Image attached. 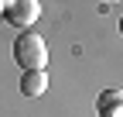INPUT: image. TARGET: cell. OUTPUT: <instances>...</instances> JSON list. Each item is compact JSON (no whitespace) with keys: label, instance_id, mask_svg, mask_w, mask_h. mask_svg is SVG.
Listing matches in <instances>:
<instances>
[{"label":"cell","instance_id":"cell-4","mask_svg":"<svg viewBox=\"0 0 123 117\" xmlns=\"http://www.w3.org/2000/svg\"><path fill=\"white\" fill-rule=\"evenodd\" d=\"M120 90H106L99 96V117H123V103H120Z\"/></svg>","mask_w":123,"mask_h":117},{"label":"cell","instance_id":"cell-1","mask_svg":"<svg viewBox=\"0 0 123 117\" xmlns=\"http://www.w3.org/2000/svg\"><path fill=\"white\" fill-rule=\"evenodd\" d=\"M14 62L24 72H44L48 66V45L38 31H21L14 41Z\"/></svg>","mask_w":123,"mask_h":117},{"label":"cell","instance_id":"cell-3","mask_svg":"<svg viewBox=\"0 0 123 117\" xmlns=\"http://www.w3.org/2000/svg\"><path fill=\"white\" fill-rule=\"evenodd\" d=\"M44 90H48V72H24V76H21V93L27 100L41 96Z\"/></svg>","mask_w":123,"mask_h":117},{"label":"cell","instance_id":"cell-5","mask_svg":"<svg viewBox=\"0 0 123 117\" xmlns=\"http://www.w3.org/2000/svg\"><path fill=\"white\" fill-rule=\"evenodd\" d=\"M4 14H7V4H0V17H4Z\"/></svg>","mask_w":123,"mask_h":117},{"label":"cell","instance_id":"cell-2","mask_svg":"<svg viewBox=\"0 0 123 117\" xmlns=\"http://www.w3.org/2000/svg\"><path fill=\"white\" fill-rule=\"evenodd\" d=\"M38 17H41V4L38 0H10L7 14H4V21L14 24V28H21V31H34Z\"/></svg>","mask_w":123,"mask_h":117}]
</instances>
